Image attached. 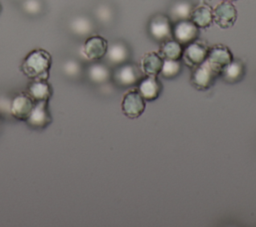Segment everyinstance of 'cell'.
Here are the masks:
<instances>
[{"instance_id": "1", "label": "cell", "mask_w": 256, "mask_h": 227, "mask_svg": "<svg viewBox=\"0 0 256 227\" xmlns=\"http://www.w3.org/2000/svg\"><path fill=\"white\" fill-rule=\"evenodd\" d=\"M52 64L51 54L41 48L34 49L24 58L21 70L23 74L32 79H48Z\"/></svg>"}, {"instance_id": "2", "label": "cell", "mask_w": 256, "mask_h": 227, "mask_svg": "<svg viewBox=\"0 0 256 227\" xmlns=\"http://www.w3.org/2000/svg\"><path fill=\"white\" fill-rule=\"evenodd\" d=\"M219 75L220 73L205 60L195 67L191 76V83L199 90H206L213 85Z\"/></svg>"}, {"instance_id": "3", "label": "cell", "mask_w": 256, "mask_h": 227, "mask_svg": "<svg viewBox=\"0 0 256 227\" xmlns=\"http://www.w3.org/2000/svg\"><path fill=\"white\" fill-rule=\"evenodd\" d=\"M34 105L35 101L27 92H19L10 101L9 113L17 120L26 121Z\"/></svg>"}, {"instance_id": "4", "label": "cell", "mask_w": 256, "mask_h": 227, "mask_svg": "<svg viewBox=\"0 0 256 227\" xmlns=\"http://www.w3.org/2000/svg\"><path fill=\"white\" fill-rule=\"evenodd\" d=\"M28 126L34 129L46 128L52 122V116L49 110V101H38L25 121Z\"/></svg>"}, {"instance_id": "5", "label": "cell", "mask_w": 256, "mask_h": 227, "mask_svg": "<svg viewBox=\"0 0 256 227\" xmlns=\"http://www.w3.org/2000/svg\"><path fill=\"white\" fill-rule=\"evenodd\" d=\"M107 49V40L102 36L93 35L85 40L82 46V54L90 61H98L105 57Z\"/></svg>"}, {"instance_id": "6", "label": "cell", "mask_w": 256, "mask_h": 227, "mask_svg": "<svg viewBox=\"0 0 256 227\" xmlns=\"http://www.w3.org/2000/svg\"><path fill=\"white\" fill-rule=\"evenodd\" d=\"M122 111L129 118L139 117L145 110V99L138 90L133 89L125 94L122 100Z\"/></svg>"}, {"instance_id": "7", "label": "cell", "mask_w": 256, "mask_h": 227, "mask_svg": "<svg viewBox=\"0 0 256 227\" xmlns=\"http://www.w3.org/2000/svg\"><path fill=\"white\" fill-rule=\"evenodd\" d=\"M237 19V10L235 6L228 1H222L213 9V22L221 28L233 26Z\"/></svg>"}, {"instance_id": "8", "label": "cell", "mask_w": 256, "mask_h": 227, "mask_svg": "<svg viewBox=\"0 0 256 227\" xmlns=\"http://www.w3.org/2000/svg\"><path fill=\"white\" fill-rule=\"evenodd\" d=\"M174 39L182 44H189L196 40L199 34V28L189 19L179 20L172 28Z\"/></svg>"}, {"instance_id": "9", "label": "cell", "mask_w": 256, "mask_h": 227, "mask_svg": "<svg viewBox=\"0 0 256 227\" xmlns=\"http://www.w3.org/2000/svg\"><path fill=\"white\" fill-rule=\"evenodd\" d=\"M208 48L197 41H193L187 44L186 48L182 52V59L186 65L190 67H196L204 62L208 55Z\"/></svg>"}, {"instance_id": "10", "label": "cell", "mask_w": 256, "mask_h": 227, "mask_svg": "<svg viewBox=\"0 0 256 227\" xmlns=\"http://www.w3.org/2000/svg\"><path fill=\"white\" fill-rule=\"evenodd\" d=\"M114 81L119 86H131L140 78V69L134 64L123 63L115 70L113 74Z\"/></svg>"}, {"instance_id": "11", "label": "cell", "mask_w": 256, "mask_h": 227, "mask_svg": "<svg viewBox=\"0 0 256 227\" xmlns=\"http://www.w3.org/2000/svg\"><path fill=\"white\" fill-rule=\"evenodd\" d=\"M233 60V55L231 51L223 45H215L208 50V55L206 61L219 73L221 70Z\"/></svg>"}, {"instance_id": "12", "label": "cell", "mask_w": 256, "mask_h": 227, "mask_svg": "<svg viewBox=\"0 0 256 227\" xmlns=\"http://www.w3.org/2000/svg\"><path fill=\"white\" fill-rule=\"evenodd\" d=\"M150 35L159 41L167 40L172 34V26L169 18L165 15L154 16L149 23Z\"/></svg>"}, {"instance_id": "13", "label": "cell", "mask_w": 256, "mask_h": 227, "mask_svg": "<svg viewBox=\"0 0 256 227\" xmlns=\"http://www.w3.org/2000/svg\"><path fill=\"white\" fill-rule=\"evenodd\" d=\"M35 101H49L53 94V88L47 79H32L26 91Z\"/></svg>"}, {"instance_id": "14", "label": "cell", "mask_w": 256, "mask_h": 227, "mask_svg": "<svg viewBox=\"0 0 256 227\" xmlns=\"http://www.w3.org/2000/svg\"><path fill=\"white\" fill-rule=\"evenodd\" d=\"M138 91L145 100L152 101L158 98L161 91V84L156 76L146 75V77L140 80Z\"/></svg>"}, {"instance_id": "15", "label": "cell", "mask_w": 256, "mask_h": 227, "mask_svg": "<svg viewBox=\"0 0 256 227\" xmlns=\"http://www.w3.org/2000/svg\"><path fill=\"white\" fill-rule=\"evenodd\" d=\"M190 20L198 28H207L213 22V10L209 5L205 3L199 4L192 8Z\"/></svg>"}, {"instance_id": "16", "label": "cell", "mask_w": 256, "mask_h": 227, "mask_svg": "<svg viewBox=\"0 0 256 227\" xmlns=\"http://www.w3.org/2000/svg\"><path fill=\"white\" fill-rule=\"evenodd\" d=\"M163 64V59L161 56L155 52H149L145 54L140 63V69L145 75L156 76L160 73Z\"/></svg>"}, {"instance_id": "17", "label": "cell", "mask_w": 256, "mask_h": 227, "mask_svg": "<svg viewBox=\"0 0 256 227\" xmlns=\"http://www.w3.org/2000/svg\"><path fill=\"white\" fill-rule=\"evenodd\" d=\"M129 55V51L127 46L122 42H114L110 46H108L106 52L107 60L115 65H120L125 63Z\"/></svg>"}, {"instance_id": "18", "label": "cell", "mask_w": 256, "mask_h": 227, "mask_svg": "<svg viewBox=\"0 0 256 227\" xmlns=\"http://www.w3.org/2000/svg\"><path fill=\"white\" fill-rule=\"evenodd\" d=\"M70 31L77 36H88L94 29L92 20L87 16H76L69 23Z\"/></svg>"}, {"instance_id": "19", "label": "cell", "mask_w": 256, "mask_h": 227, "mask_svg": "<svg viewBox=\"0 0 256 227\" xmlns=\"http://www.w3.org/2000/svg\"><path fill=\"white\" fill-rule=\"evenodd\" d=\"M245 69L242 62L238 60H232L229 64H227L222 70L220 75L222 78L229 83H235L242 79L244 76Z\"/></svg>"}, {"instance_id": "20", "label": "cell", "mask_w": 256, "mask_h": 227, "mask_svg": "<svg viewBox=\"0 0 256 227\" xmlns=\"http://www.w3.org/2000/svg\"><path fill=\"white\" fill-rule=\"evenodd\" d=\"M87 77L95 84L105 83L110 78V71L108 67L102 63H92L87 68Z\"/></svg>"}, {"instance_id": "21", "label": "cell", "mask_w": 256, "mask_h": 227, "mask_svg": "<svg viewBox=\"0 0 256 227\" xmlns=\"http://www.w3.org/2000/svg\"><path fill=\"white\" fill-rule=\"evenodd\" d=\"M182 45L174 40H165L161 46V54L166 59H173L179 60L182 56Z\"/></svg>"}, {"instance_id": "22", "label": "cell", "mask_w": 256, "mask_h": 227, "mask_svg": "<svg viewBox=\"0 0 256 227\" xmlns=\"http://www.w3.org/2000/svg\"><path fill=\"white\" fill-rule=\"evenodd\" d=\"M192 6L189 2H186V1H179V2H176L172 7H171V14L172 16L177 19L178 21L179 20H186V19H189L190 18V14H191V11H192Z\"/></svg>"}, {"instance_id": "23", "label": "cell", "mask_w": 256, "mask_h": 227, "mask_svg": "<svg viewBox=\"0 0 256 227\" xmlns=\"http://www.w3.org/2000/svg\"><path fill=\"white\" fill-rule=\"evenodd\" d=\"M181 71V64L178 60L173 59H164L161 67V75L167 79L176 77Z\"/></svg>"}, {"instance_id": "24", "label": "cell", "mask_w": 256, "mask_h": 227, "mask_svg": "<svg viewBox=\"0 0 256 227\" xmlns=\"http://www.w3.org/2000/svg\"><path fill=\"white\" fill-rule=\"evenodd\" d=\"M63 73L69 78H77L81 74V64L75 59H68L62 64Z\"/></svg>"}, {"instance_id": "25", "label": "cell", "mask_w": 256, "mask_h": 227, "mask_svg": "<svg viewBox=\"0 0 256 227\" xmlns=\"http://www.w3.org/2000/svg\"><path fill=\"white\" fill-rule=\"evenodd\" d=\"M21 7L27 15L36 16L42 12L43 4L41 0H23Z\"/></svg>"}, {"instance_id": "26", "label": "cell", "mask_w": 256, "mask_h": 227, "mask_svg": "<svg viewBox=\"0 0 256 227\" xmlns=\"http://www.w3.org/2000/svg\"><path fill=\"white\" fill-rule=\"evenodd\" d=\"M95 16L96 18L103 24H107L111 21L113 17V12L110 6L106 4H101L99 5L96 10H95Z\"/></svg>"}, {"instance_id": "27", "label": "cell", "mask_w": 256, "mask_h": 227, "mask_svg": "<svg viewBox=\"0 0 256 227\" xmlns=\"http://www.w3.org/2000/svg\"><path fill=\"white\" fill-rule=\"evenodd\" d=\"M222 1H228V2H233V1H236V0H222Z\"/></svg>"}, {"instance_id": "28", "label": "cell", "mask_w": 256, "mask_h": 227, "mask_svg": "<svg viewBox=\"0 0 256 227\" xmlns=\"http://www.w3.org/2000/svg\"><path fill=\"white\" fill-rule=\"evenodd\" d=\"M0 12H1V4H0Z\"/></svg>"}]
</instances>
